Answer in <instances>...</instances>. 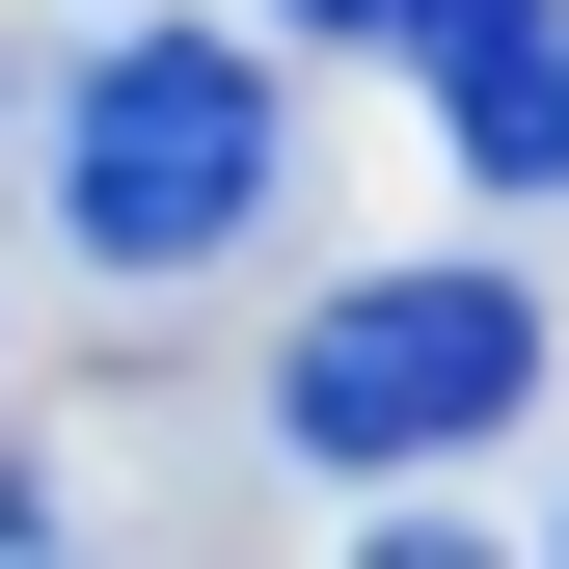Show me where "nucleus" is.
Returning a JSON list of instances; mask_svg holds the SVG:
<instances>
[{
  "label": "nucleus",
  "instance_id": "nucleus-1",
  "mask_svg": "<svg viewBox=\"0 0 569 569\" xmlns=\"http://www.w3.org/2000/svg\"><path fill=\"white\" fill-rule=\"evenodd\" d=\"M271 190H299V82H271L244 28H109L82 136H54V218H82V271H218Z\"/></svg>",
  "mask_w": 569,
  "mask_h": 569
},
{
  "label": "nucleus",
  "instance_id": "nucleus-2",
  "mask_svg": "<svg viewBox=\"0 0 569 569\" xmlns=\"http://www.w3.org/2000/svg\"><path fill=\"white\" fill-rule=\"evenodd\" d=\"M516 407H542V299L516 271H352V299L271 352V435H299L326 488H407V461L516 435Z\"/></svg>",
  "mask_w": 569,
  "mask_h": 569
},
{
  "label": "nucleus",
  "instance_id": "nucleus-3",
  "mask_svg": "<svg viewBox=\"0 0 569 569\" xmlns=\"http://www.w3.org/2000/svg\"><path fill=\"white\" fill-rule=\"evenodd\" d=\"M0 569H82V542H54V488H28V461H0Z\"/></svg>",
  "mask_w": 569,
  "mask_h": 569
},
{
  "label": "nucleus",
  "instance_id": "nucleus-4",
  "mask_svg": "<svg viewBox=\"0 0 569 569\" xmlns=\"http://www.w3.org/2000/svg\"><path fill=\"white\" fill-rule=\"evenodd\" d=\"M352 569H488V542H461V516H380V542H352Z\"/></svg>",
  "mask_w": 569,
  "mask_h": 569
},
{
  "label": "nucleus",
  "instance_id": "nucleus-5",
  "mask_svg": "<svg viewBox=\"0 0 569 569\" xmlns=\"http://www.w3.org/2000/svg\"><path fill=\"white\" fill-rule=\"evenodd\" d=\"M271 28H352V54H380V28H407V0H271Z\"/></svg>",
  "mask_w": 569,
  "mask_h": 569
},
{
  "label": "nucleus",
  "instance_id": "nucleus-6",
  "mask_svg": "<svg viewBox=\"0 0 569 569\" xmlns=\"http://www.w3.org/2000/svg\"><path fill=\"white\" fill-rule=\"evenodd\" d=\"M542 190H569V109H542Z\"/></svg>",
  "mask_w": 569,
  "mask_h": 569
}]
</instances>
